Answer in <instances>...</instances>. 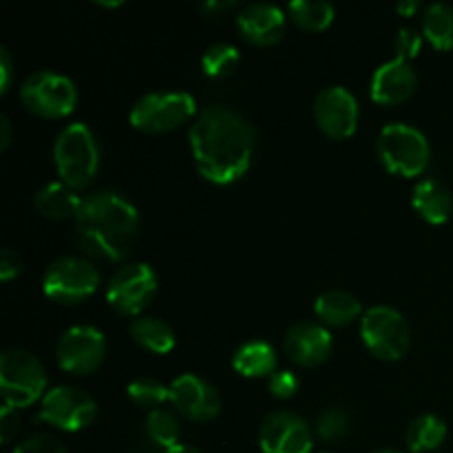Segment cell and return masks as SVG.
I'll use <instances>...</instances> for the list:
<instances>
[{
    "label": "cell",
    "instance_id": "6da1fadb",
    "mask_svg": "<svg viewBox=\"0 0 453 453\" xmlns=\"http://www.w3.org/2000/svg\"><path fill=\"white\" fill-rule=\"evenodd\" d=\"M190 150L197 171L212 184H233L250 168L255 131L234 111L215 104L190 127Z\"/></svg>",
    "mask_w": 453,
    "mask_h": 453
},
{
    "label": "cell",
    "instance_id": "7a4b0ae2",
    "mask_svg": "<svg viewBox=\"0 0 453 453\" xmlns=\"http://www.w3.org/2000/svg\"><path fill=\"white\" fill-rule=\"evenodd\" d=\"M137 211L118 193L88 195L75 217V242L88 257L122 261L137 237Z\"/></svg>",
    "mask_w": 453,
    "mask_h": 453
},
{
    "label": "cell",
    "instance_id": "3957f363",
    "mask_svg": "<svg viewBox=\"0 0 453 453\" xmlns=\"http://www.w3.org/2000/svg\"><path fill=\"white\" fill-rule=\"evenodd\" d=\"M53 162L62 184L69 188H87L100 166V149L91 128L82 122L62 128L53 146Z\"/></svg>",
    "mask_w": 453,
    "mask_h": 453
},
{
    "label": "cell",
    "instance_id": "277c9868",
    "mask_svg": "<svg viewBox=\"0 0 453 453\" xmlns=\"http://www.w3.org/2000/svg\"><path fill=\"white\" fill-rule=\"evenodd\" d=\"M376 153H379L385 171L403 177L420 175L427 168L429 157H432L427 137L418 128L403 122L388 124L379 133Z\"/></svg>",
    "mask_w": 453,
    "mask_h": 453
},
{
    "label": "cell",
    "instance_id": "5b68a950",
    "mask_svg": "<svg viewBox=\"0 0 453 453\" xmlns=\"http://www.w3.org/2000/svg\"><path fill=\"white\" fill-rule=\"evenodd\" d=\"M47 389L44 367L34 354L25 349H7L0 357V392L4 405L13 410L29 407Z\"/></svg>",
    "mask_w": 453,
    "mask_h": 453
},
{
    "label": "cell",
    "instance_id": "8992f818",
    "mask_svg": "<svg viewBox=\"0 0 453 453\" xmlns=\"http://www.w3.org/2000/svg\"><path fill=\"white\" fill-rule=\"evenodd\" d=\"M195 97L186 91L146 93L133 104L131 124L142 133H168L180 128L195 115Z\"/></svg>",
    "mask_w": 453,
    "mask_h": 453
},
{
    "label": "cell",
    "instance_id": "52a82bcc",
    "mask_svg": "<svg viewBox=\"0 0 453 453\" xmlns=\"http://www.w3.org/2000/svg\"><path fill=\"white\" fill-rule=\"evenodd\" d=\"M100 286V273L84 257H60L47 268L42 279L44 295L62 305L82 303Z\"/></svg>",
    "mask_w": 453,
    "mask_h": 453
},
{
    "label": "cell",
    "instance_id": "ba28073f",
    "mask_svg": "<svg viewBox=\"0 0 453 453\" xmlns=\"http://www.w3.org/2000/svg\"><path fill=\"white\" fill-rule=\"evenodd\" d=\"M20 100L27 111L38 118L60 119L75 109L78 91L66 75L56 73V71H38L22 82Z\"/></svg>",
    "mask_w": 453,
    "mask_h": 453
},
{
    "label": "cell",
    "instance_id": "9c48e42d",
    "mask_svg": "<svg viewBox=\"0 0 453 453\" xmlns=\"http://www.w3.org/2000/svg\"><path fill=\"white\" fill-rule=\"evenodd\" d=\"M361 336L367 349L380 361H398L405 357L411 343V330L405 317L388 305H376L363 314Z\"/></svg>",
    "mask_w": 453,
    "mask_h": 453
},
{
    "label": "cell",
    "instance_id": "30bf717a",
    "mask_svg": "<svg viewBox=\"0 0 453 453\" xmlns=\"http://www.w3.org/2000/svg\"><path fill=\"white\" fill-rule=\"evenodd\" d=\"M157 292V277L149 264L122 265L111 277L106 301L119 317H140Z\"/></svg>",
    "mask_w": 453,
    "mask_h": 453
},
{
    "label": "cell",
    "instance_id": "8fae6325",
    "mask_svg": "<svg viewBox=\"0 0 453 453\" xmlns=\"http://www.w3.org/2000/svg\"><path fill=\"white\" fill-rule=\"evenodd\" d=\"M97 405L87 392L78 388L51 389L40 403V420L62 432H80L96 420Z\"/></svg>",
    "mask_w": 453,
    "mask_h": 453
},
{
    "label": "cell",
    "instance_id": "7c38bea8",
    "mask_svg": "<svg viewBox=\"0 0 453 453\" xmlns=\"http://www.w3.org/2000/svg\"><path fill=\"white\" fill-rule=\"evenodd\" d=\"M58 363L65 372L84 376L102 365L106 354V341L100 330L91 326L69 327L58 341Z\"/></svg>",
    "mask_w": 453,
    "mask_h": 453
},
{
    "label": "cell",
    "instance_id": "4fadbf2b",
    "mask_svg": "<svg viewBox=\"0 0 453 453\" xmlns=\"http://www.w3.org/2000/svg\"><path fill=\"white\" fill-rule=\"evenodd\" d=\"M259 447L264 453H312L314 434L295 411H270L261 423Z\"/></svg>",
    "mask_w": 453,
    "mask_h": 453
},
{
    "label": "cell",
    "instance_id": "5bb4252c",
    "mask_svg": "<svg viewBox=\"0 0 453 453\" xmlns=\"http://www.w3.org/2000/svg\"><path fill=\"white\" fill-rule=\"evenodd\" d=\"M314 119L332 140H348L358 127V102L345 87H327L314 100Z\"/></svg>",
    "mask_w": 453,
    "mask_h": 453
},
{
    "label": "cell",
    "instance_id": "9a60e30c",
    "mask_svg": "<svg viewBox=\"0 0 453 453\" xmlns=\"http://www.w3.org/2000/svg\"><path fill=\"white\" fill-rule=\"evenodd\" d=\"M168 388H171L173 407L188 420L208 423L219 414L221 398L208 380L195 374H184L173 380Z\"/></svg>",
    "mask_w": 453,
    "mask_h": 453
},
{
    "label": "cell",
    "instance_id": "2e32d148",
    "mask_svg": "<svg viewBox=\"0 0 453 453\" xmlns=\"http://www.w3.org/2000/svg\"><path fill=\"white\" fill-rule=\"evenodd\" d=\"M283 352L301 367H317L327 361L332 352V334L327 327L314 321H301L288 330Z\"/></svg>",
    "mask_w": 453,
    "mask_h": 453
},
{
    "label": "cell",
    "instance_id": "e0dca14e",
    "mask_svg": "<svg viewBox=\"0 0 453 453\" xmlns=\"http://www.w3.org/2000/svg\"><path fill=\"white\" fill-rule=\"evenodd\" d=\"M416 87H418V75L411 69L410 62L405 60H392L380 65L374 71L372 78V100L379 104H403L414 96Z\"/></svg>",
    "mask_w": 453,
    "mask_h": 453
},
{
    "label": "cell",
    "instance_id": "ac0fdd59",
    "mask_svg": "<svg viewBox=\"0 0 453 453\" xmlns=\"http://www.w3.org/2000/svg\"><path fill=\"white\" fill-rule=\"evenodd\" d=\"M239 34L257 47H270L283 38L286 31V18L283 12L268 3H252L242 9L237 16Z\"/></svg>",
    "mask_w": 453,
    "mask_h": 453
},
{
    "label": "cell",
    "instance_id": "d6986e66",
    "mask_svg": "<svg viewBox=\"0 0 453 453\" xmlns=\"http://www.w3.org/2000/svg\"><path fill=\"white\" fill-rule=\"evenodd\" d=\"M414 208L425 221L434 226L445 224L451 217L453 197L451 190L438 180H423L414 188Z\"/></svg>",
    "mask_w": 453,
    "mask_h": 453
},
{
    "label": "cell",
    "instance_id": "ffe728a7",
    "mask_svg": "<svg viewBox=\"0 0 453 453\" xmlns=\"http://www.w3.org/2000/svg\"><path fill=\"white\" fill-rule=\"evenodd\" d=\"M84 199L78 197L73 188H69L62 181H56V184H47L44 188H40L35 193V211L40 212L42 217L53 221H62V219H75L82 208Z\"/></svg>",
    "mask_w": 453,
    "mask_h": 453
},
{
    "label": "cell",
    "instance_id": "44dd1931",
    "mask_svg": "<svg viewBox=\"0 0 453 453\" xmlns=\"http://www.w3.org/2000/svg\"><path fill=\"white\" fill-rule=\"evenodd\" d=\"M314 312L326 326L343 327L361 317V301L348 290H327L314 303Z\"/></svg>",
    "mask_w": 453,
    "mask_h": 453
},
{
    "label": "cell",
    "instance_id": "7402d4cb",
    "mask_svg": "<svg viewBox=\"0 0 453 453\" xmlns=\"http://www.w3.org/2000/svg\"><path fill=\"white\" fill-rule=\"evenodd\" d=\"M233 367L246 379H264L277 372V352L265 341H250L234 352Z\"/></svg>",
    "mask_w": 453,
    "mask_h": 453
},
{
    "label": "cell",
    "instance_id": "603a6c76",
    "mask_svg": "<svg viewBox=\"0 0 453 453\" xmlns=\"http://www.w3.org/2000/svg\"><path fill=\"white\" fill-rule=\"evenodd\" d=\"M131 336L137 345L153 354H168L175 348V332L157 317H140L133 321Z\"/></svg>",
    "mask_w": 453,
    "mask_h": 453
},
{
    "label": "cell",
    "instance_id": "cb8c5ba5",
    "mask_svg": "<svg viewBox=\"0 0 453 453\" xmlns=\"http://www.w3.org/2000/svg\"><path fill=\"white\" fill-rule=\"evenodd\" d=\"M447 425L445 420L434 414H420L407 429V447L411 453L436 451L445 442Z\"/></svg>",
    "mask_w": 453,
    "mask_h": 453
},
{
    "label": "cell",
    "instance_id": "d4e9b609",
    "mask_svg": "<svg viewBox=\"0 0 453 453\" xmlns=\"http://www.w3.org/2000/svg\"><path fill=\"white\" fill-rule=\"evenodd\" d=\"M425 38L429 40L438 51H451L453 49V9L449 4L434 3L425 9L423 18Z\"/></svg>",
    "mask_w": 453,
    "mask_h": 453
},
{
    "label": "cell",
    "instance_id": "484cf974",
    "mask_svg": "<svg viewBox=\"0 0 453 453\" xmlns=\"http://www.w3.org/2000/svg\"><path fill=\"white\" fill-rule=\"evenodd\" d=\"M288 12L295 25L305 31H326L334 20V7L323 0H295Z\"/></svg>",
    "mask_w": 453,
    "mask_h": 453
},
{
    "label": "cell",
    "instance_id": "4316f807",
    "mask_svg": "<svg viewBox=\"0 0 453 453\" xmlns=\"http://www.w3.org/2000/svg\"><path fill=\"white\" fill-rule=\"evenodd\" d=\"M180 423H177L175 414L168 410H153L146 418V436L155 442L157 447L164 449H173V447L180 445Z\"/></svg>",
    "mask_w": 453,
    "mask_h": 453
},
{
    "label": "cell",
    "instance_id": "83f0119b",
    "mask_svg": "<svg viewBox=\"0 0 453 453\" xmlns=\"http://www.w3.org/2000/svg\"><path fill=\"white\" fill-rule=\"evenodd\" d=\"M239 51L237 47L228 42H215L212 47L206 49L202 58V66H203V73L212 80H219V78H228L237 71L239 66Z\"/></svg>",
    "mask_w": 453,
    "mask_h": 453
},
{
    "label": "cell",
    "instance_id": "f1b7e54d",
    "mask_svg": "<svg viewBox=\"0 0 453 453\" xmlns=\"http://www.w3.org/2000/svg\"><path fill=\"white\" fill-rule=\"evenodd\" d=\"M128 396H131V401L135 403V405L150 407V411H153L159 410L162 403L171 401V388L159 383L157 379L142 376V379H135L128 385Z\"/></svg>",
    "mask_w": 453,
    "mask_h": 453
},
{
    "label": "cell",
    "instance_id": "f546056e",
    "mask_svg": "<svg viewBox=\"0 0 453 453\" xmlns=\"http://www.w3.org/2000/svg\"><path fill=\"white\" fill-rule=\"evenodd\" d=\"M349 427H352V420H349L348 411L341 407H330L319 416L317 436L326 442H336L348 436Z\"/></svg>",
    "mask_w": 453,
    "mask_h": 453
},
{
    "label": "cell",
    "instance_id": "4dcf8cb0",
    "mask_svg": "<svg viewBox=\"0 0 453 453\" xmlns=\"http://www.w3.org/2000/svg\"><path fill=\"white\" fill-rule=\"evenodd\" d=\"M420 47H423V35L416 34L414 29H401L396 35V42H394V49H396L398 60L410 62L411 58L418 56Z\"/></svg>",
    "mask_w": 453,
    "mask_h": 453
},
{
    "label": "cell",
    "instance_id": "1f68e13d",
    "mask_svg": "<svg viewBox=\"0 0 453 453\" xmlns=\"http://www.w3.org/2000/svg\"><path fill=\"white\" fill-rule=\"evenodd\" d=\"M268 385L273 396L283 398V401H286V398H292L296 394V389H299V379H296L292 372L277 370L273 376H270Z\"/></svg>",
    "mask_w": 453,
    "mask_h": 453
},
{
    "label": "cell",
    "instance_id": "d6a6232c",
    "mask_svg": "<svg viewBox=\"0 0 453 453\" xmlns=\"http://www.w3.org/2000/svg\"><path fill=\"white\" fill-rule=\"evenodd\" d=\"M12 453H69V449L53 436H34L18 445Z\"/></svg>",
    "mask_w": 453,
    "mask_h": 453
},
{
    "label": "cell",
    "instance_id": "836d02e7",
    "mask_svg": "<svg viewBox=\"0 0 453 453\" xmlns=\"http://www.w3.org/2000/svg\"><path fill=\"white\" fill-rule=\"evenodd\" d=\"M20 273H22V259L18 257V252H13L12 248H4L3 255H0V279H3L4 283H9Z\"/></svg>",
    "mask_w": 453,
    "mask_h": 453
},
{
    "label": "cell",
    "instance_id": "e575fe53",
    "mask_svg": "<svg viewBox=\"0 0 453 453\" xmlns=\"http://www.w3.org/2000/svg\"><path fill=\"white\" fill-rule=\"evenodd\" d=\"M18 429H20V418H18V410L4 405L0 411V441L12 442V438L16 436Z\"/></svg>",
    "mask_w": 453,
    "mask_h": 453
},
{
    "label": "cell",
    "instance_id": "d590c367",
    "mask_svg": "<svg viewBox=\"0 0 453 453\" xmlns=\"http://www.w3.org/2000/svg\"><path fill=\"white\" fill-rule=\"evenodd\" d=\"M13 78V65L12 56H9L7 49H0V93L9 91V84Z\"/></svg>",
    "mask_w": 453,
    "mask_h": 453
},
{
    "label": "cell",
    "instance_id": "8d00e7d4",
    "mask_svg": "<svg viewBox=\"0 0 453 453\" xmlns=\"http://www.w3.org/2000/svg\"><path fill=\"white\" fill-rule=\"evenodd\" d=\"M234 4H237L234 0H224V3H221V0H208V3L202 4V9L208 16H215V13L226 12V9H233Z\"/></svg>",
    "mask_w": 453,
    "mask_h": 453
},
{
    "label": "cell",
    "instance_id": "74e56055",
    "mask_svg": "<svg viewBox=\"0 0 453 453\" xmlns=\"http://www.w3.org/2000/svg\"><path fill=\"white\" fill-rule=\"evenodd\" d=\"M9 144H12V124L3 115L0 118V150H7Z\"/></svg>",
    "mask_w": 453,
    "mask_h": 453
},
{
    "label": "cell",
    "instance_id": "f35d334b",
    "mask_svg": "<svg viewBox=\"0 0 453 453\" xmlns=\"http://www.w3.org/2000/svg\"><path fill=\"white\" fill-rule=\"evenodd\" d=\"M418 9H420V3H416V0H403V3H398V13L405 18L414 16Z\"/></svg>",
    "mask_w": 453,
    "mask_h": 453
},
{
    "label": "cell",
    "instance_id": "ab89813d",
    "mask_svg": "<svg viewBox=\"0 0 453 453\" xmlns=\"http://www.w3.org/2000/svg\"><path fill=\"white\" fill-rule=\"evenodd\" d=\"M166 453H202V451L195 449V447H188V445H177V447H173V449H168Z\"/></svg>",
    "mask_w": 453,
    "mask_h": 453
},
{
    "label": "cell",
    "instance_id": "60d3db41",
    "mask_svg": "<svg viewBox=\"0 0 453 453\" xmlns=\"http://www.w3.org/2000/svg\"><path fill=\"white\" fill-rule=\"evenodd\" d=\"M100 4H102V7H119L122 3H100Z\"/></svg>",
    "mask_w": 453,
    "mask_h": 453
},
{
    "label": "cell",
    "instance_id": "b9f144b4",
    "mask_svg": "<svg viewBox=\"0 0 453 453\" xmlns=\"http://www.w3.org/2000/svg\"><path fill=\"white\" fill-rule=\"evenodd\" d=\"M374 453H403V451H398V449H380V451H374Z\"/></svg>",
    "mask_w": 453,
    "mask_h": 453
}]
</instances>
